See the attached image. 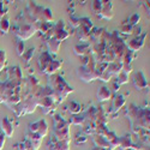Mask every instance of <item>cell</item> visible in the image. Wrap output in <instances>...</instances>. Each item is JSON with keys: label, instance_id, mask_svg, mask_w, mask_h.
Masks as SVG:
<instances>
[{"label": "cell", "instance_id": "6da1fadb", "mask_svg": "<svg viewBox=\"0 0 150 150\" xmlns=\"http://www.w3.org/2000/svg\"><path fill=\"white\" fill-rule=\"evenodd\" d=\"M49 88H51L54 91V94L57 95V97L59 100V103L64 101L65 97L70 93L73 91V88L70 86L61 76H52L49 78Z\"/></svg>", "mask_w": 150, "mask_h": 150}, {"label": "cell", "instance_id": "7a4b0ae2", "mask_svg": "<svg viewBox=\"0 0 150 150\" xmlns=\"http://www.w3.org/2000/svg\"><path fill=\"white\" fill-rule=\"evenodd\" d=\"M54 137L57 141L71 142L70 137V121H66L60 115L54 117Z\"/></svg>", "mask_w": 150, "mask_h": 150}, {"label": "cell", "instance_id": "3957f363", "mask_svg": "<svg viewBox=\"0 0 150 150\" xmlns=\"http://www.w3.org/2000/svg\"><path fill=\"white\" fill-rule=\"evenodd\" d=\"M39 27H40V23H36V24H30V23H24L22 24L21 27L18 28H15V34L18 36V39L21 41H25L39 30Z\"/></svg>", "mask_w": 150, "mask_h": 150}, {"label": "cell", "instance_id": "277c9868", "mask_svg": "<svg viewBox=\"0 0 150 150\" xmlns=\"http://www.w3.org/2000/svg\"><path fill=\"white\" fill-rule=\"evenodd\" d=\"M29 132L39 134L41 138L46 137L47 133H48V125H47L46 120L42 119V120H39V121H36V122L30 124L29 125Z\"/></svg>", "mask_w": 150, "mask_h": 150}, {"label": "cell", "instance_id": "5b68a950", "mask_svg": "<svg viewBox=\"0 0 150 150\" xmlns=\"http://www.w3.org/2000/svg\"><path fill=\"white\" fill-rule=\"evenodd\" d=\"M47 150H70V142L51 139L47 144Z\"/></svg>", "mask_w": 150, "mask_h": 150}, {"label": "cell", "instance_id": "8992f818", "mask_svg": "<svg viewBox=\"0 0 150 150\" xmlns=\"http://www.w3.org/2000/svg\"><path fill=\"white\" fill-rule=\"evenodd\" d=\"M145 36H146V34H143L142 36L136 37V39L131 40V41L127 43L126 48L129 49V51H131V52H137V51H139V49L144 46V39H145Z\"/></svg>", "mask_w": 150, "mask_h": 150}, {"label": "cell", "instance_id": "52a82bcc", "mask_svg": "<svg viewBox=\"0 0 150 150\" xmlns=\"http://www.w3.org/2000/svg\"><path fill=\"white\" fill-rule=\"evenodd\" d=\"M133 84L137 88V90H142V89H145L148 86V81L144 76V73L142 71H138L136 72L134 77H133Z\"/></svg>", "mask_w": 150, "mask_h": 150}, {"label": "cell", "instance_id": "ba28073f", "mask_svg": "<svg viewBox=\"0 0 150 150\" xmlns=\"http://www.w3.org/2000/svg\"><path fill=\"white\" fill-rule=\"evenodd\" d=\"M0 127H1V132L6 137H12L15 127H13V124L10 121L8 118H3L1 119V121H0Z\"/></svg>", "mask_w": 150, "mask_h": 150}, {"label": "cell", "instance_id": "9c48e42d", "mask_svg": "<svg viewBox=\"0 0 150 150\" xmlns=\"http://www.w3.org/2000/svg\"><path fill=\"white\" fill-rule=\"evenodd\" d=\"M113 4L110 1H102V6H101V11H100V17L106 18V19H110L113 17Z\"/></svg>", "mask_w": 150, "mask_h": 150}, {"label": "cell", "instance_id": "30bf717a", "mask_svg": "<svg viewBox=\"0 0 150 150\" xmlns=\"http://www.w3.org/2000/svg\"><path fill=\"white\" fill-rule=\"evenodd\" d=\"M93 141H94V143L97 148H103V149H109V150L113 149L103 134H96L95 133L94 137H93Z\"/></svg>", "mask_w": 150, "mask_h": 150}, {"label": "cell", "instance_id": "8fae6325", "mask_svg": "<svg viewBox=\"0 0 150 150\" xmlns=\"http://www.w3.org/2000/svg\"><path fill=\"white\" fill-rule=\"evenodd\" d=\"M61 66H62V61L57 60V59H52L51 61H49V64L47 65L46 70L43 71V73H47V74H49V76H52V74H54L55 72H58V70Z\"/></svg>", "mask_w": 150, "mask_h": 150}, {"label": "cell", "instance_id": "7c38bea8", "mask_svg": "<svg viewBox=\"0 0 150 150\" xmlns=\"http://www.w3.org/2000/svg\"><path fill=\"white\" fill-rule=\"evenodd\" d=\"M125 105V97L122 95H115L114 98H113V101H112V109L110 112L112 113H117L118 110H120Z\"/></svg>", "mask_w": 150, "mask_h": 150}, {"label": "cell", "instance_id": "4fadbf2b", "mask_svg": "<svg viewBox=\"0 0 150 150\" xmlns=\"http://www.w3.org/2000/svg\"><path fill=\"white\" fill-rule=\"evenodd\" d=\"M60 46H61V42L58 41L54 37H48V41H47V47H48V51L49 53H53V54H57L60 49Z\"/></svg>", "mask_w": 150, "mask_h": 150}, {"label": "cell", "instance_id": "5bb4252c", "mask_svg": "<svg viewBox=\"0 0 150 150\" xmlns=\"http://www.w3.org/2000/svg\"><path fill=\"white\" fill-rule=\"evenodd\" d=\"M73 52H74V54L81 55V57L89 55V52H90V46H89V45H86V43H78V45L74 46Z\"/></svg>", "mask_w": 150, "mask_h": 150}, {"label": "cell", "instance_id": "9a60e30c", "mask_svg": "<svg viewBox=\"0 0 150 150\" xmlns=\"http://www.w3.org/2000/svg\"><path fill=\"white\" fill-rule=\"evenodd\" d=\"M77 36H78V39H79L81 41L86 42V41H89V39L91 37V31H90V29H88V28L79 25V27H78V31H77Z\"/></svg>", "mask_w": 150, "mask_h": 150}, {"label": "cell", "instance_id": "2e32d148", "mask_svg": "<svg viewBox=\"0 0 150 150\" xmlns=\"http://www.w3.org/2000/svg\"><path fill=\"white\" fill-rule=\"evenodd\" d=\"M51 60H52V57H51V54H49L48 52H45V53H42L40 55V58H39V66H40L41 72H43L46 70L47 65L49 64V61H51Z\"/></svg>", "mask_w": 150, "mask_h": 150}, {"label": "cell", "instance_id": "e0dca14e", "mask_svg": "<svg viewBox=\"0 0 150 150\" xmlns=\"http://www.w3.org/2000/svg\"><path fill=\"white\" fill-rule=\"evenodd\" d=\"M112 96V93L110 90L107 88V86H101V88H98L97 90V98L98 101H107V100H109Z\"/></svg>", "mask_w": 150, "mask_h": 150}, {"label": "cell", "instance_id": "ac0fdd59", "mask_svg": "<svg viewBox=\"0 0 150 150\" xmlns=\"http://www.w3.org/2000/svg\"><path fill=\"white\" fill-rule=\"evenodd\" d=\"M118 146H120L122 150L124 149H129L132 146V143H131V139H130V136H124V137H120L118 139Z\"/></svg>", "mask_w": 150, "mask_h": 150}, {"label": "cell", "instance_id": "d6986e66", "mask_svg": "<svg viewBox=\"0 0 150 150\" xmlns=\"http://www.w3.org/2000/svg\"><path fill=\"white\" fill-rule=\"evenodd\" d=\"M8 30H10V21L7 17H3L0 19V31L4 34H7Z\"/></svg>", "mask_w": 150, "mask_h": 150}, {"label": "cell", "instance_id": "ffe728a7", "mask_svg": "<svg viewBox=\"0 0 150 150\" xmlns=\"http://www.w3.org/2000/svg\"><path fill=\"white\" fill-rule=\"evenodd\" d=\"M74 124V125H81V124H84L85 122V114L83 115H78L76 114L74 117H72V119L70 120V124Z\"/></svg>", "mask_w": 150, "mask_h": 150}, {"label": "cell", "instance_id": "44dd1931", "mask_svg": "<svg viewBox=\"0 0 150 150\" xmlns=\"http://www.w3.org/2000/svg\"><path fill=\"white\" fill-rule=\"evenodd\" d=\"M127 82H129V74L121 71V72L118 74L117 84H118V85H121V84H125V83H127Z\"/></svg>", "mask_w": 150, "mask_h": 150}, {"label": "cell", "instance_id": "7402d4cb", "mask_svg": "<svg viewBox=\"0 0 150 150\" xmlns=\"http://www.w3.org/2000/svg\"><path fill=\"white\" fill-rule=\"evenodd\" d=\"M70 110H71V113H73L74 115H76V114L81 113L82 107H81V105H79V103L74 102V101H72V102L70 103Z\"/></svg>", "mask_w": 150, "mask_h": 150}, {"label": "cell", "instance_id": "603a6c76", "mask_svg": "<svg viewBox=\"0 0 150 150\" xmlns=\"http://www.w3.org/2000/svg\"><path fill=\"white\" fill-rule=\"evenodd\" d=\"M34 52H35V48H30V49H28L27 52H24V54L22 55L24 61H25L27 64H29V62H30V60H31V58L34 55Z\"/></svg>", "mask_w": 150, "mask_h": 150}, {"label": "cell", "instance_id": "cb8c5ba5", "mask_svg": "<svg viewBox=\"0 0 150 150\" xmlns=\"http://www.w3.org/2000/svg\"><path fill=\"white\" fill-rule=\"evenodd\" d=\"M139 19H141V16H139L138 13H134V15H132V16L130 17L127 24H130V25H132V27H136L137 24H138Z\"/></svg>", "mask_w": 150, "mask_h": 150}, {"label": "cell", "instance_id": "d4e9b609", "mask_svg": "<svg viewBox=\"0 0 150 150\" xmlns=\"http://www.w3.org/2000/svg\"><path fill=\"white\" fill-rule=\"evenodd\" d=\"M24 48H25V45H24V42L23 41H18L17 42V54L19 55V57H22L23 54H24V52H25V51H24Z\"/></svg>", "mask_w": 150, "mask_h": 150}, {"label": "cell", "instance_id": "484cf974", "mask_svg": "<svg viewBox=\"0 0 150 150\" xmlns=\"http://www.w3.org/2000/svg\"><path fill=\"white\" fill-rule=\"evenodd\" d=\"M7 13V6L6 4H4L3 1H0V19L3 17H5V15Z\"/></svg>", "mask_w": 150, "mask_h": 150}, {"label": "cell", "instance_id": "4316f807", "mask_svg": "<svg viewBox=\"0 0 150 150\" xmlns=\"http://www.w3.org/2000/svg\"><path fill=\"white\" fill-rule=\"evenodd\" d=\"M5 64H6V53L0 49V67L4 69Z\"/></svg>", "mask_w": 150, "mask_h": 150}, {"label": "cell", "instance_id": "83f0119b", "mask_svg": "<svg viewBox=\"0 0 150 150\" xmlns=\"http://www.w3.org/2000/svg\"><path fill=\"white\" fill-rule=\"evenodd\" d=\"M101 6H102V1H94L93 3V10H94V12H96V13H100V11H101Z\"/></svg>", "mask_w": 150, "mask_h": 150}, {"label": "cell", "instance_id": "f1b7e54d", "mask_svg": "<svg viewBox=\"0 0 150 150\" xmlns=\"http://www.w3.org/2000/svg\"><path fill=\"white\" fill-rule=\"evenodd\" d=\"M5 142H6V136H5L1 131H0V150H1V149L4 148Z\"/></svg>", "mask_w": 150, "mask_h": 150}, {"label": "cell", "instance_id": "f546056e", "mask_svg": "<svg viewBox=\"0 0 150 150\" xmlns=\"http://www.w3.org/2000/svg\"><path fill=\"white\" fill-rule=\"evenodd\" d=\"M0 103H3V101H1V96H0Z\"/></svg>", "mask_w": 150, "mask_h": 150}]
</instances>
